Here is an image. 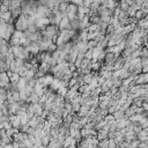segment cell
I'll list each match as a JSON object with an SVG mask.
<instances>
[{
	"label": "cell",
	"instance_id": "obj_1",
	"mask_svg": "<svg viewBox=\"0 0 148 148\" xmlns=\"http://www.w3.org/2000/svg\"><path fill=\"white\" fill-rule=\"evenodd\" d=\"M28 24H29V21H28V16L24 15V14H21L16 17V20L14 21V28L15 30L17 31H25L27 28H28Z\"/></svg>",
	"mask_w": 148,
	"mask_h": 148
},
{
	"label": "cell",
	"instance_id": "obj_14",
	"mask_svg": "<svg viewBox=\"0 0 148 148\" xmlns=\"http://www.w3.org/2000/svg\"><path fill=\"white\" fill-rule=\"evenodd\" d=\"M12 141H13V138H9V136H7V135H3V136L1 138V146L9 145V143H12Z\"/></svg>",
	"mask_w": 148,
	"mask_h": 148
},
{
	"label": "cell",
	"instance_id": "obj_15",
	"mask_svg": "<svg viewBox=\"0 0 148 148\" xmlns=\"http://www.w3.org/2000/svg\"><path fill=\"white\" fill-rule=\"evenodd\" d=\"M17 132H18V131H17V130H15V128H13V127H9V128L5 130L6 135H7V136H9V138H13V135H14L15 133H17Z\"/></svg>",
	"mask_w": 148,
	"mask_h": 148
},
{
	"label": "cell",
	"instance_id": "obj_9",
	"mask_svg": "<svg viewBox=\"0 0 148 148\" xmlns=\"http://www.w3.org/2000/svg\"><path fill=\"white\" fill-rule=\"evenodd\" d=\"M113 118H114V121H118L123 118H125V110H123L121 108H118L114 112H113Z\"/></svg>",
	"mask_w": 148,
	"mask_h": 148
},
{
	"label": "cell",
	"instance_id": "obj_19",
	"mask_svg": "<svg viewBox=\"0 0 148 148\" xmlns=\"http://www.w3.org/2000/svg\"><path fill=\"white\" fill-rule=\"evenodd\" d=\"M117 143L114 142L113 139H108V148H116Z\"/></svg>",
	"mask_w": 148,
	"mask_h": 148
},
{
	"label": "cell",
	"instance_id": "obj_24",
	"mask_svg": "<svg viewBox=\"0 0 148 148\" xmlns=\"http://www.w3.org/2000/svg\"><path fill=\"white\" fill-rule=\"evenodd\" d=\"M0 7H1V1H0Z\"/></svg>",
	"mask_w": 148,
	"mask_h": 148
},
{
	"label": "cell",
	"instance_id": "obj_5",
	"mask_svg": "<svg viewBox=\"0 0 148 148\" xmlns=\"http://www.w3.org/2000/svg\"><path fill=\"white\" fill-rule=\"evenodd\" d=\"M27 51L30 53V54H37L39 52V46H38V43H35V42H30V44L25 47Z\"/></svg>",
	"mask_w": 148,
	"mask_h": 148
},
{
	"label": "cell",
	"instance_id": "obj_4",
	"mask_svg": "<svg viewBox=\"0 0 148 148\" xmlns=\"http://www.w3.org/2000/svg\"><path fill=\"white\" fill-rule=\"evenodd\" d=\"M76 49L79 51V53H86L88 51V40H79L76 44Z\"/></svg>",
	"mask_w": 148,
	"mask_h": 148
},
{
	"label": "cell",
	"instance_id": "obj_2",
	"mask_svg": "<svg viewBox=\"0 0 148 148\" xmlns=\"http://www.w3.org/2000/svg\"><path fill=\"white\" fill-rule=\"evenodd\" d=\"M59 34H60V30H59L58 25H53V24H47L46 27H44L40 30V35L49 39H51L53 36H58Z\"/></svg>",
	"mask_w": 148,
	"mask_h": 148
},
{
	"label": "cell",
	"instance_id": "obj_18",
	"mask_svg": "<svg viewBox=\"0 0 148 148\" xmlns=\"http://www.w3.org/2000/svg\"><path fill=\"white\" fill-rule=\"evenodd\" d=\"M97 46V42L96 40H88V50H92Z\"/></svg>",
	"mask_w": 148,
	"mask_h": 148
},
{
	"label": "cell",
	"instance_id": "obj_12",
	"mask_svg": "<svg viewBox=\"0 0 148 148\" xmlns=\"http://www.w3.org/2000/svg\"><path fill=\"white\" fill-rule=\"evenodd\" d=\"M50 140H51V135H43V136H40V138H39L40 146H43V147H47Z\"/></svg>",
	"mask_w": 148,
	"mask_h": 148
},
{
	"label": "cell",
	"instance_id": "obj_11",
	"mask_svg": "<svg viewBox=\"0 0 148 148\" xmlns=\"http://www.w3.org/2000/svg\"><path fill=\"white\" fill-rule=\"evenodd\" d=\"M16 83H17V87H18V91H21V90L25 89V87L28 84V81H27L25 77H20V80Z\"/></svg>",
	"mask_w": 148,
	"mask_h": 148
},
{
	"label": "cell",
	"instance_id": "obj_17",
	"mask_svg": "<svg viewBox=\"0 0 148 148\" xmlns=\"http://www.w3.org/2000/svg\"><path fill=\"white\" fill-rule=\"evenodd\" d=\"M140 58H148L147 46H141V49H140Z\"/></svg>",
	"mask_w": 148,
	"mask_h": 148
},
{
	"label": "cell",
	"instance_id": "obj_21",
	"mask_svg": "<svg viewBox=\"0 0 148 148\" xmlns=\"http://www.w3.org/2000/svg\"><path fill=\"white\" fill-rule=\"evenodd\" d=\"M138 148H148V143H147V141H141V142H139Z\"/></svg>",
	"mask_w": 148,
	"mask_h": 148
},
{
	"label": "cell",
	"instance_id": "obj_3",
	"mask_svg": "<svg viewBox=\"0 0 148 148\" xmlns=\"http://www.w3.org/2000/svg\"><path fill=\"white\" fill-rule=\"evenodd\" d=\"M148 81V74L147 73H140L139 75L135 76L134 79V84L140 86V84H146Z\"/></svg>",
	"mask_w": 148,
	"mask_h": 148
},
{
	"label": "cell",
	"instance_id": "obj_8",
	"mask_svg": "<svg viewBox=\"0 0 148 148\" xmlns=\"http://www.w3.org/2000/svg\"><path fill=\"white\" fill-rule=\"evenodd\" d=\"M90 92H91V89H90V87H89V84H82V86H80L79 87V90H77V94L79 95H90Z\"/></svg>",
	"mask_w": 148,
	"mask_h": 148
},
{
	"label": "cell",
	"instance_id": "obj_7",
	"mask_svg": "<svg viewBox=\"0 0 148 148\" xmlns=\"http://www.w3.org/2000/svg\"><path fill=\"white\" fill-rule=\"evenodd\" d=\"M148 139V130L145 128V130H141L136 133V140H139L140 142L141 141H147Z\"/></svg>",
	"mask_w": 148,
	"mask_h": 148
},
{
	"label": "cell",
	"instance_id": "obj_13",
	"mask_svg": "<svg viewBox=\"0 0 148 148\" xmlns=\"http://www.w3.org/2000/svg\"><path fill=\"white\" fill-rule=\"evenodd\" d=\"M20 5H21V1H18V0H10V3H9V12H12L13 9H16V8H18L20 7Z\"/></svg>",
	"mask_w": 148,
	"mask_h": 148
},
{
	"label": "cell",
	"instance_id": "obj_20",
	"mask_svg": "<svg viewBox=\"0 0 148 148\" xmlns=\"http://www.w3.org/2000/svg\"><path fill=\"white\" fill-rule=\"evenodd\" d=\"M139 140H133V141H131L130 142V146L132 147V148H138V146H139Z\"/></svg>",
	"mask_w": 148,
	"mask_h": 148
},
{
	"label": "cell",
	"instance_id": "obj_6",
	"mask_svg": "<svg viewBox=\"0 0 148 148\" xmlns=\"http://www.w3.org/2000/svg\"><path fill=\"white\" fill-rule=\"evenodd\" d=\"M58 28H59V30L61 31V30H71V25H69V20L67 18V17H62L61 18V21L59 22V24H58Z\"/></svg>",
	"mask_w": 148,
	"mask_h": 148
},
{
	"label": "cell",
	"instance_id": "obj_22",
	"mask_svg": "<svg viewBox=\"0 0 148 148\" xmlns=\"http://www.w3.org/2000/svg\"><path fill=\"white\" fill-rule=\"evenodd\" d=\"M6 12H9V8L5 5L1 3V7H0V13H6Z\"/></svg>",
	"mask_w": 148,
	"mask_h": 148
},
{
	"label": "cell",
	"instance_id": "obj_23",
	"mask_svg": "<svg viewBox=\"0 0 148 148\" xmlns=\"http://www.w3.org/2000/svg\"><path fill=\"white\" fill-rule=\"evenodd\" d=\"M2 103H3V102H1V101H0V109H1V105H2Z\"/></svg>",
	"mask_w": 148,
	"mask_h": 148
},
{
	"label": "cell",
	"instance_id": "obj_10",
	"mask_svg": "<svg viewBox=\"0 0 148 148\" xmlns=\"http://www.w3.org/2000/svg\"><path fill=\"white\" fill-rule=\"evenodd\" d=\"M69 25H71V30L73 31H79L80 30V20L77 17L73 18L69 21Z\"/></svg>",
	"mask_w": 148,
	"mask_h": 148
},
{
	"label": "cell",
	"instance_id": "obj_16",
	"mask_svg": "<svg viewBox=\"0 0 148 148\" xmlns=\"http://www.w3.org/2000/svg\"><path fill=\"white\" fill-rule=\"evenodd\" d=\"M0 101L1 102L7 101V89L5 88H0Z\"/></svg>",
	"mask_w": 148,
	"mask_h": 148
}]
</instances>
